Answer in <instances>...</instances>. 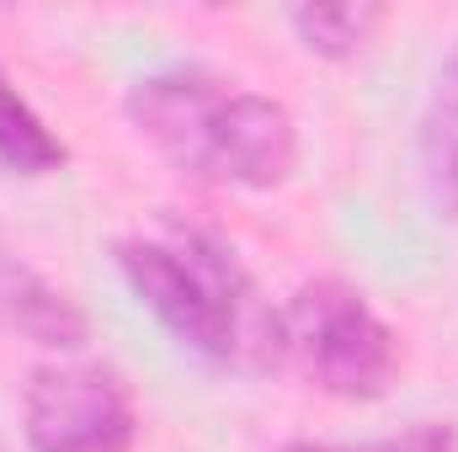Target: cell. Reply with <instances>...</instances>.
<instances>
[{"instance_id":"6da1fadb","label":"cell","mask_w":458,"mask_h":452,"mask_svg":"<svg viewBox=\"0 0 458 452\" xmlns=\"http://www.w3.org/2000/svg\"><path fill=\"white\" fill-rule=\"evenodd\" d=\"M128 122L187 176L214 187H283L299 165L293 113L208 70H160L128 86Z\"/></svg>"},{"instance_id":"7a4b0ae2","label":"cell","mask_w":458,"mask_h":452,"mask_svg":"<svg viewBox=\"0 0 458 452\" xmlns=\"http://www.w3.org/2000/svg\"><path fill=\"white\" fill-rule=\"evenodd\" d=\"M113 255L133 298L198 356L225 367H272L283 356V314H272L225 239L165 229L117 239Z\"/></svg>"},{"instance_id":"3957f363","label":"cell","mask_w":458,"mask_h":452,"mask_svg":"<svg viewBox=\"0 0 458 452\" xmlns=\"http://www.w3.org/2000/svg\"><path fill=\"white\" fill-rule=\"evenodd\" d=\"M283 356L336 399H384L400 372V340L362 288L342 277L304 282L283 309Z\"/></svg>"},{"instance_id":"277c9868","label":"cell","mask_w":458,"mask_h":452,"mask_svg":"<svg viewBox=\"0 0 458 452\" xmlns=\"http://www.w3.org/2000/svg\"><path fill=\"white\" fill-rule=\"evenodd\" d=\"M21 431L32 452H128L139 437V415L113 367L54 362L27 378Z\"/></svg>"},{"instance_id":"5b68a950","label":"cell","mask_w":458,"mask_h":452,"mask_svg":"<svg viewBox=\"0 0 458 452\" xmlns=\"http://www.w3.org/2000/svg\"><path fill=\"white\" fill-rule=\"evenodd\" d=\"M0 325L38 340V346H81L86 340V314L59 288H48L38 272H27L16 261H0Z\"/></svg>"},{"instance_id":"8992f818","label":"cell","mask_w":458,"mask_h":452,"mask_svg":"<svg viewBox=\"0 0 458 452\" xmlns=\"http://www.w3.org/2000/svg\"><path fill=\"white\" fill-rule=\"evenodd\" d=\"M421 171H427L432 197L458 213V48L437 70L432 102L421 117Z\"/></svg>"},{"instance_id":"52a82bcc","label":"cell","mask_w":458,"mask_h":452,"mask_svg":"<svg viewBox=\"0 0 458 452\" xmlns=\"http://www.w3.org/2000/svg\"><path fill=\"white\" fill-rule=\"evenodd\" d=\"M0 165L16 176H48L64 165V144L27 107V96L11 86L5 70H0Z\"/></svg>"},{"instance_id":"ba28073f","label":"cell","mask_w":458,"mask_h":452,"mask_svg":"<svg viewBox=\"0 0 458 452\" xmlns=\"http://www.w3.org/2000/svg\"><path fill=\"white\" fill-rule=\"evenodd\" d=\"M293 32L310 54L320 59H352L384 21L378 5H299L293 16Z\"/></svg>"},{"instance_id":"9c48e42d","label":"cell","mask_w":458,"mask_h":452,"mask_svg":"<svg viewBox=\"0 0 458 452\" xmlns=\"http://www.w3.org/2000/svg\"><path fill=\"white\" fill-rule=\"evenodd\" d=\"M277 452H458V431L443 421H421L400 437H378V442H362V448H331V442H288Z\"/></svg>"}]
</instances>
